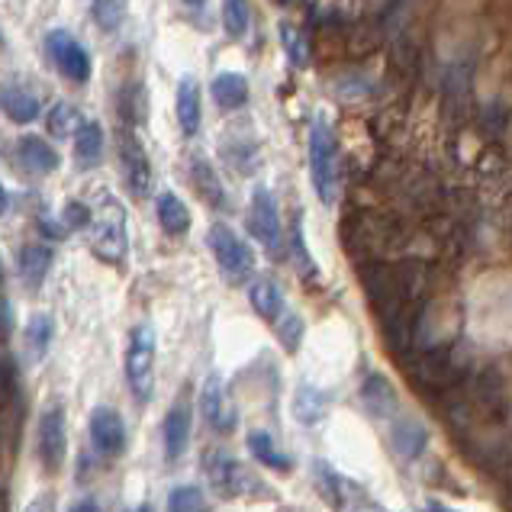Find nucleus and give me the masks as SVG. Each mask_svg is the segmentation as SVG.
<instances>
[{
    "mask_svg": "<svg viewBox=\"0 0 512 512\" xmlns=\"http://www.w3.org/2000/svg\"><path fill=\"white\" fill-rule=\"evenodd\" d=\"M116 145H120V165H123V181L129 187V194L136 200H145L152 190V165L136 136V129L123 123L120 133H116Z\"/></svg>",
    "mask_w": 512,
    "mask_h": 512,
    "instance_id": "obj_9",
    "label": "nucleus"
},
{
    "mask_svg": "<svg viewBox=\"0 0 512 512\" xmlns=\"http://www.w3.org/2000/svg\"><path fill=\"white\" fill-rule=\"evenodd\" d=\"M129 248V232H126V210L116 200H104V210L94 216V255L120 265Z\"/></svg>",
    "mask_w": 512,
    "mask_h": 512,
    "instance_id": "obj_8",
    "label": "nucleus"
},
{
    "mask_svg": "<svg viewBox=\"0 0 512 512\" xmlns=\"http://www.w3.org/2000/svg\"><path fill=\"white\" fill-rule=\"evenodd\" d=\"M252 23V4L248 0H223V26L229 39H245Z\"/></svg>",
    "mask_w": 512,
    "mask_h": 512,
    "instance_id": "obj_32",
    "label": "nucleus"
},
{
    "mask_svg": "<svg viewBox=\"0 0 512 512\" xmlns=\"http://www.w3.org/2000/svg\"><path fill=\"white\" fill-rule=\"evenodd\" d=\"M126 384L133 390L136 403L152 400L155 387V329L149 323H142L129 335L126 348Z\"/></svg>",
    "mask_w": 512,
    "mask_h": 512,
    "instance_id": "obj_5",
    "label": "nucleus"
},
{
    "mask_svg": "<svg viewBox=\"0 0 512 512\" xmlns=\"http://www.w3.org/2000/svg\"><path fill=\"white\" fill-rule=\"evenodd\" d=\"M39 236L49 242H58V239H65V229H58L55 219H39Z\"/></svg>",
    "mask_w": 512,
    "mask_h": 512,
    "instance_id": "obj_39",
    "label": "nucleus"
},
{
    "mask_svg": "<svg viewBox=\"0 0 512 512\" xmlns=\"http://www.w3.org/2000/svg\"><path fill=\"white\" fill-rule=\"evenodd\" d=\"M52 335H55V319L49 313H36L33 319H29L26 332H23V342H26L29 358H33V361L46 358V351L52 345Z\"/></svg>",
    "mask_w": 512,
    "mask_h": 512,
    "instance_id": "obj_27",
    "label": "nucleus"
},
{
    "mask_svg": "<svg viewBox=\"0 0 512 512\" xmlns=\"http://www.w3.org/2000/svg\"><path fill=\"white\" fill-rule=\"evenodd\" d=\"M361 403L374 419H393L400 409V397L384 374H368L361 384Z\"/></svg>",
    "mask_w": 512,
    "mask_h": 512,
    "instance_id": "obj_17",
    "label": "nucleus"
},
{
    "mask_svg": "<svg viewBox=\"0 0 512 512\" xmlns=\"http://www.w3.org/2000/svg\"><path fill=\"white\" fill-rule=\"evenodd\" d=\"M155 207H158V223H162V229L168 232V236H187L190 232V210L178 194L165 190V194H158Z\"/></svg>",
    "mask_w": 512,
    "mask_h": 512,
    "instance_id": "obj_21",
    "label": "nucleus"
},
{
    "mask_svg": "<svg viewBox=\"0 0 512 512\" xmlns=\"http://www.w3.org/2000/svg\"><path fill=\"white\" fill-rule=\"evenodd\" d=\"M210 248H213V258H216L219 271H223V277H226V284L252 281L255 255H252V248H248L229 226L219 223V226L210 229Z\"/></svg>",
    "mask_w": 512,
    "mask_h": 512,
    "instance_id": "obj_6",
    "label": "nucleus"
},
{
    "mask_svg": "<svg viewBox=\"0 0 512 512\" xmlns=\"http://www.w3.org/2000/svg\"><path fill=\"white\" fill-rule=\"evenodd\" d=\"M13 158H17V165L29 174H52V171H58V165H62L55 145H49L39 136H23L17 145H13Z\"/></svg>",
    "mask_w": 512,
    "mask_h": 512,
    "instance_id": "obj_16",
    "label": "nucleus"
},
{
    "mask_svg": "<svg viewBox=\"0 0 512 512\" xmlns=\"http://www.w3.org/2000/svg\"><path fill=\"white\" fill-rule=\"evenodd\" d=\"M409 236L406 219L380 207H351L342 219V242L358 265L400 255Z\"/></svg>",
    "mask_w": 512,
    "mask_h": 512,
    "instance_id": "obj_1",
    "label": "nucleus"
},
{
    "mask_svg": "<svg viewBox=\"0 0 512 512\" xmlns=\"http://www.w3.org/2000/svg\"><path fill=\"white\" fill-rule=\"evenodd\" d=\"M68 451L65 435V413L62 406H49L39 419V458L46 464V471H58Z\"/></svg>",
    "mask_w": 512,
    "mask_h": 512,
    "instance_id": "obj_12",
    "label": "nucleus"
},
{
    "mask_svg": "<svg viewBox=\"0 0 512 512\" xmlns=\"http://www.w3.org/2000/svg\"><path fill=\"white\" fill-rule=\"evenodd\" d=\"M294 416L303 426H316L326 416V393L313 384H300L294 393Z\"/></svg>",
    "mask_w": 512,
    "mask_h": 512,
    "instance_id": "obj_26",
    "label": "nucleus"
},
{
    "mask_svg": "<svg viewBox=\"0 0 512 512\" xmlns=\"http://www.w3.org/2000/svg\"><path fill=\"white\" fill-rule=\"evenodd\" d=\"M174 107H178V123L184 129V136H197V129H200V87L194 78H181Z\"/></svg>",
    "mask_w": 512,
    "mask_h": 512,
    "instance_id": "obj_23",
    "label": "nucleus"
},
{
    "mask_svg": "<svg viewBox=\"0 0 512 512\" xmlns=\"http://www.w3.org/2000/svg\"><path fill=\"white\" fill-rule=\"evenodd\" d=\"M187 7H200V4H207V0H184Z\"/></svg>",
    "mask_w": 512,
    "mask_h": 512,
    "instance_id": "obj_43",
    "label": "nucleus"
},
{
    "mask_svg": "<svg viewBox=\"0 0 512 512\" xmlns=\"http://www.w3.org/2000/svg\"><path fill=\"white\" fill-rule=\"evenodd\" d=\"M46 55L68 81L84 84L91 78V55H87V49L71 33H65V29H52L46 36Z\"/></svg>",
    "mask_w": 512,
    "mask_h": 512,
    "instance_id": "obj_10",
    "label": "nucleus"
},
{
    "mask_svg": "<svg viewBox=\"0 0 512 512\" xmlns=\"http://www.w3.org/2000/svg\"><path fill=\"white\" fill-rule=\"evenodd\" d=\"M87 120H81V113L78 107H71V104H55L46 116V126H49V133L55 139H68V136H78V129L84 126Z\"/></svg>",
    "mask_w": 512,
    "mask_h": 512,
    "instance_id": "obj_30",
    "label": "nucleus"
},
{
    "mask_svg": "<svg viewBox=\"0 0 512 512\" xmlns=\"http://www.w3.org/2000/svg\"><path fill=\"white\" fill-rule=\"evenodd\" d=\"M403 368L409 380L429 397H442L451 387L464 384L471 377V364L455 345H429V348H413L403 358Z\"/></svg>",
    "mask_w": 512,
    "mask_h": 512,
    "instance_id": "obj_2",
    "label": "nucleus"
},
{
    "mask_svg": "<svg viewBox=\"0 0 512 512\" xmlns=\"http://www.w3.org/2000/svg\"><path fill=\"white\" fill-rule=\"evenodd\" d=\"M4 113L10 123L26 126L39 116V100H36V94H29L23 84H7L4 87Z\"/></svg>",
    "mask_w": 512,
    "mask_h": 512,
    "instance_id": "obj_24",
    "label": "nucleus"
},
{
    "mask_svg": "<svg viewBox=\"0 0 512 512\" xmlns=\"http://www.w3.org/2000/svg\"><path fill=\"white\" fill-rule=\"evenodd\" d=\"M75 158H78V165H84V168H91V165L100 162V158H104V129H100L97 123H84L78 129Z\"/></svg>",
    "mask_w": 512,
    "mask_h": 512,
    "instance_id": "obj_29",
    "label": "nucleus"
},
{
    "mask_svg": "<svg viewBox=\"0 0 512 512\" xmlns=\"http://www.w3.org/2000/svg\"><path fill=\"white\" fill-rule=\"evenodd\" d=\"M281 36H284V46H287L290 58H294V62H303L306 52H300V36H297V29L284 23V26H281Z\"/></svg>",
    "mask_w": 512,
    "mask_h": 512,
    "instance_id": "obj_38",
    "label": "nucleus"
},
{
    "mask_svg": "<svg viewBox=\"0 0 512 512\" xmlns=\"http://www.w3.org/2000/svg\"><path fill=\"white\" fill-rule=\"evenodd\" d=\"M290 255H294L297 268L303 277H316V265L310 252H306V242H303V232H300V223H294V229H290Z\"/></svg>",
    "mask_w": 512,
    "mask_h": 512,
    "instance_id": "obj_36",
    "label": "nucleus"
},
{
    "mask_svg": "<svg viewBox=\"0 0 512 512\" xmlns=\"http://www.w3.org/2000/svg\"><path fill=\"white\" fill-rule=\"evenodd\" d=\"M203 474H207L210 487L219 496H268L265 480H258L242 461H236L219 448H210L203 455Z\"/></svg>",
    "mask_w": 512,
    "mask_h": 512,
    "instance_id": "obj_4",
    "label": "nucleus"
},
{
    "mask_svg": "<svg viewBox=\"0 0 512 512\" xmlns=\"http://www.w3.org/2000/svg\"><path fill=\"white\" fill-rule=\"evenodd\" d=\"M168 512H207V496L200 487H174L168 493Z\"/></svg>",
    "mask_w": 512,
    "mask_h": 512,
    "instance_id": "obj_33",
    "label": "nucleus"
},
{
    "mask_svg": "<svg viewBox=\"0 0 512 512\" xmlns=\"http://www.w3.org/2000/svg\"><path fill=\"white\" fill-rule=\"evenodd\" d=\"M71 512H100V506L94 500H81L78 506H71Z\"/></svg>",
    "mask_w": 512,
    "mask_h": 512,
    "instance_id": "obj_41",
    "label": "nucleus"
},
{
    "mask_svg": "<svg viewBox=\"0 0 512 512\" xmlns=\"http://www.w3.org/2000/svg\"><path fill=\"white\" fill-rule=\"evenodd\" d=\"M429 445V432L416 416H393L390 422V448L403 461H416Z\"/></svg>",
    "mask_w": 512,
    "mask_h": 512,
    "instance_id": "obj_15",
    "label": "nucleus"
},
{
    "mask_svg": "<svg viewBox=\"0 0 512 512\" xmlns=\"http://www.w3.org/2000/svg\"><path fill=\"white\" fill-rule=\"evenodd\" d=\"M248 232L277 258V248H281V216H277V203L268 187H255L252 203H248Z\"/></svg>",
    "mask_w": 512,
    "mask_h": 512,
    "instance_id": "obj_11",
    "label": "nucleus"
},
{
    "mask_svg": "<svg viewBox=\"0 0 512 512\" xmlns=\"http://www.w3.org/2000/svg\"><path fill=\"white\" fill-rule=\"evenodd\" d=\"M210 94L216 100V107L223 110H239L248 104V81L242 75H236V71H226V75H216L213 84H210Z\"/></svg>",
    "mask_w": 512,
    "mask_h": 512,
    "instance_id": "obj_22",
    "label": "nucleus"
},
{
    "mask_svg": "<svg viewBox=\"0 0 512 512\" xmlns=\"http://www.w3.org/2000/svg\"><path fill=\"white\" fill-rule=\"evenodd\" d=\"M248 451H252V458L258 464L271 467V471H284L287 474L290 467H294L290 455H284V451L274 445V438L268 432H252V435H248Z\"/></svg>",
    "mask_w": 512,
    "mask_h": 512,
    "instance_id": "obj_28",
    "label": "nucleus"
},
{
    "mask_svg": "<svg viewBox=\"0 0 512 512\" xmlns=\"http://www.w3.org/2000/svg\"><path fill=\"white\" fill-rule=\"evenodd\" d=\"M126 10H129V0H91V17L97 29H104V33L120 29V23L126 20Z\"/></svg>",
    "mask_w": 512,
    "mask_h": 512,
    "instance_id": "obj_31",
    "label": "nucleus"
},
{
    "mask_svg": "<svg viewBox=\"0 0 512 512\" xmlns=\"http://www.w3.org/2000/svg\"><path fill=\"white\" fill-rule=\"evenodd\" d=\"M162 442H165V458L168 461H178L187 442H190V406L187 400H178L165 416V426H162Z\"/></svg>",
    "mask_w": 512,
    "mask_h": 512,
    "instance_id": "obj_19",
    "label": "nucleus"
},
{
    "mask_svg": "<svg viewBox=\"0 0 512 512\" xmlns=\"http://www.w3.org/2000/svg\"><path fill=\"white\" fill-rule=\"evenodd\" d=\"M190 181H194L197 194L210 203L213 210H226L229 200H226V190H223V181H219L216 168L210 165V158L203 155H194L190 158Z\"/></svg>",
    "mask_w": 512,
    "mask_h": 512,
    "instance_id": "obj_20",
    "label": "nucleus"
},
{
    "mask_svg": "<svg viewBox=\"0 0 512 512\" xmlns=\"http://www.w3.org/2000/svg\"><path fill=\"white\" fill-rule=\"evenodd\" d=\"M52 248L49 245H42V242H29V245H20V252H17V274H20V281L29 287V290H39L42 281H46V274L52 268Z\"/></svg>",
    "mask_w": 512,
    "mask_h": 512,
    "instance_id": "obj_18",
    "label": "nucleus"
},
{
    "mask_svg": "<svg viewBox=\"0 0 512 512\" xmlns=\"http://www.w3.org/2000/svg\"><path fill=\"white\" fill-rule=\"evenodd\" d=\"M426 512H455V509H448V506H442V503H429Z\"/></svg>",
    "mask_w": 512,
    "mask_h": 512,
    "instance_id": "obj_42",
    "label": "nucleus"
},
{
    "mask_svg": "<svg viewBox=\"0 0 512 512\" xmlns=\"http://www.w3.org/2000/svg\"><path fill=\"white\" fill-rule=\"evenodd\" d=\"M13 332V310H10V300L4 297V339H10Z\"/></svg>",
    "mask_w": 512,
    "mask_h": 512,
    "instance_id": "obj_40",
    "label": "nucleus"
},
{
    "mask_svg": "<svg viewBox=\"0 0 512 512\" xmlns=\"http://www.w3.org/2000/svg\"><path fill=\"white\" fill-rule=\"evenodd\" d=\"M200 413H203V419H207V426L219 435L236 432V426H239L236 409H232V403L226 400L223 380H219L216 374L207 377V384H203V390H200Z\"/></svg>",
    "mask_w": 512,
    "mask_h": 512,
    "instance_id": "obj_13",
    "label": "nucleus"
},
{
    "mask_svg": "<svg viewBox=\"0 0 512 512\" xmlns=\"http://www.w3.org/2000/svg\"><path fill=\"white\" fill-rule=\"evenodd\" d=\"M277 329V339H281V345L287 351H297L300 348V339H303V319L297 313H284L281 319L274 323Z\"/></svg>",
    "mask_w": 512,
    "mask_h": 512,
    "instance_id": "obj_35",
    "label": "nucleus"
},
{
    "mask_svg": "<svg viewBox=\"0 0 512 512\" xmlns=\"http://www.w3.org/2000/svg\"><path fill=\"white\" fill-rule=\"evenodd\" d=\"M248 303H252V310L261 319H268V323H277V319L287 313L284 310V294L271 281H255L252 287H248Z\"/></svg>",
    "mask_w": 512,
    "mask_h": 512,
    "instance_id": "obj_25",
    "label": "nucleus"
},
{
    "mask_svg": "<svg viewBox=\"0 0 512 512\" xmlns=\"http://www.w3.org/2000/svg\"><path fill=\"white\" fill-rule=\"evenodd\" d=\"M91 223H94V213L87 210V203L71 200L68 207H65V226L68 229H87Z\"/></svg>",
    "mask_w": 512,
    "mask_h": 512,
    "instance_id": "obj_37",
    "label": "nucleus"
},
{
    "mask_svg": "<svg viewBox=\"0 0 512 512\" xmlns=\"http://www.w3.org/2000/svg\"><path fill=\"white\" fill-rule=\"evenodd\" d=\"M129 512H152V506H136V509H129Z\"/></svg>",
    "mask_w": 512,
    "mask_h": 512,
    "instance_id": "obj_44",
    "label": "nucleus"
},
{
    "mask_svg": "<svg viewBox=\"0 0 512 512\" xmlns=\"http://www.w3.org/2000/svg\"><path fill=\"white\" fill-rule=\"evenodd\" d=\"M313 477H316L319 496H323L335 512H387V509H380L368 493H364V487H355L342 474H335L326 461L313 464Z\"/></svg>",
    "mask_w": 512,
    "mask_h": 512,
    "instance_id": "obj_7",
    "label": "nucleus"
},
{
    "mask_svg": "<svg viewBox=\"0 0 512 512\" xmlns=\"http://www.w3.org/2000/svg\"><path fill=\"white\" fill-rule=\"evenodd\" d=\"M91 442L104 458H116L126 448V426L116 409L97 406L91 413Z\"/></svg>",
    "mask_w": 512,
    "mask_h": 512,
    "instance_id": "obj_14",
    "label": "nucleus"
},
{
    "mask_svg": "<svg viewBox=\"0 0 512 512\" xmlns=\"http://www.w3.org/2000/svg\"><path fill=\"white\" fill-rule=\"evenodd\" d=\"M120 116H123V123L126 126H139L142 123V116H145V94H142V84H129L123 87V94H120Z\"/></svg>",
    "mask_w": 512,
    "mask_h": 512,
    "instance_id": "obj_34",
    "label": "nucleus"
},
{
    "mask_svg": "<svg viewBox=\"0 0 512 512\" xmlns=\"http://www.w3.org/2000/svg\"><path fill=\"white\" fill-rule=\"evenodd\" d=\"M310 178L313 190L323 207H332L339 197V149H335V136L323 120H313L310 126Z\"/></svg>",
    "mask_w": 512,
    "mask_h": 512,
    "instance_id": "obj_3",
    "label": "nucleus"
}]
</instances>
